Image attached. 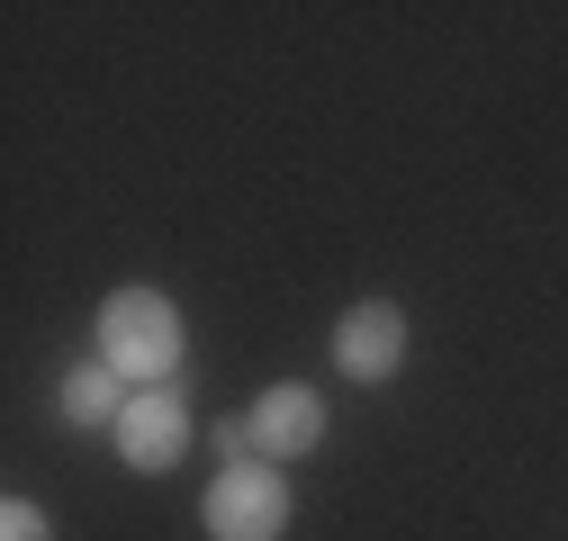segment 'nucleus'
Instances as JSON below:
<instances>
[{"mask_svg":"<svg viewBox=\"0 0 568 541\" xmlns=\"http://www.w3.org/2000/svg\"><path fill=\"white\" fill-rule=\"evenodd\" d=\"M325 442V397L316 388H271L253 406V451H316Z\"/></svg>","mask_w":568,"mask_h":541,"instance_id":"5","label":"nucleus"},{"mask_svg":"<svg viewBox=\"0 0 568 541\" xmlns=\"http://www.w3.org/2000/svg\"><path fill=\"white\" fill-rule=\"evenodd\" d=\"M207 442H217L226 451V469H244V451H253V416H226L217 433H207Z\"/></svg>","mask_w":568,"mask_h":541,"instance_id":"8","label":"nucleus"},{"mask_svg":"<svg viewBox=\"0 0 568 541\" xmlns=\"http://www.w3.org/2000/svg\"><path fill=\"white\" fill-rule=\"evenodd\" d=\"M181 451H190V416H181V397H172V388L126 397V416H118V460H126V469H172Z\"/></svg>","mask_w":568,"mask_h":541,"instance_id":"3","label":"nucleus"},{"mask_svg":"<svg viewBox=\"0 0 568 541\" xmlns=\"http://www.w3.org/2000/svg\"><path fill=\"white\" fill-rule=\"evenodd\" d=\"M397 361H406V316H397L388 298L352 307V316L334 325V370H343V379H388Z\"/></svg>","mask_w":568,"mask_h":541,"instance_id":"4","label":"nucleus"},{"mask_svg":"<svg viewBox=\"0 0 568 541\" xmlns=\"http://www.w3.org/2000/svg\"><path fill=\"white\" fill-rule=\"evenodd\" d=\"M0 541H54V532H45V514L28 497H10V506H0Z\"/></svg>","mask_w":568,"mask_h":541,"instance_id":"7","label":"nucleus"},{"mask_svg":"<svg viewBox=\"0 0 568 541\" xmlns=\"http://www.w3.org/2000/svg\"><path fill=\"white\" fill-rule=\"evenodd\" d=\"M207 532H217V541H280V532H290V488H280L262 460L226 469V479L207 488Z\"/></svg>","mask_w":568,"mask_h":541,"instance_id":"2","label":"nucleus"},{"mask_svg":"<svg viewBox=\"0 0 568 541\" xmlns=\"http://www.w3.org/2000/svg\"><path fill=\"white\" fill-rule=\"evenodd\" d=\"M100 361H109L118 379H163V370H181V316H172V298L118 289V298L100 307Z\"/></svg>","mask_w":568,"mask_h":541,"instance_id":"1","label":"nucleus"},{"mask_svg":"<svg viewBox=\"0 0 568 541\" xmlns=\"http://www.w3.org/2000/svg\"><path fill=\"white\" fill-rule=\"evenodd\" d=\"M126 397H118V370L91 361V370H63V425H118Z\"/></svg>","mask_w":568,"mask_h":541,"instance_id":"6","label":"nucleus"}]
</instances>
